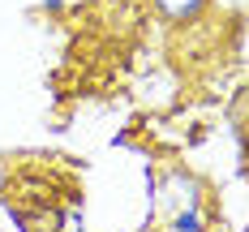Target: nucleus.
<instances>
[{"mask_svg": "<svg viewBox=\"0 0 249 232\" xmlns=\"http://www.w3.org/2000/svg\"><path fill=\"white\" fill-rule=\"evenodd\" d=\"M168 18H189V13H198V4L202 0H155Z\"/></svg>", "mask_w": 249, "mask_h": 232, "instance_id": "f257e3e1", "label": "nucleus"}]
</instances>
